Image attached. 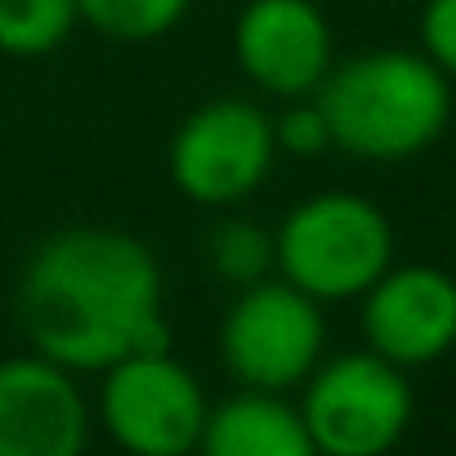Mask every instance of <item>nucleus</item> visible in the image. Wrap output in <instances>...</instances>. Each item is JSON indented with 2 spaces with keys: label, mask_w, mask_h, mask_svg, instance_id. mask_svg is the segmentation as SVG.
I'll use <instances>...</instances> for the list:
<instances>
[{
  "label": "nucleus",
  "mask_w": 456,
  "mask_h": 456,
  "mask_svg": "<svg viewBox=\"0 0 456 456\" xmlns=\"http://www.w3.org/2000/svg\"><path fill=\"white\" fill-rule=\"evenodd\" d=\"M273 139L291 157H318V152H327L331 148V130H327V117H322L318 99L314 94L291 99L282 108V117L273 121Z\"/></svg>",
  "instance_id": "obj_15"
},
{
  "label": "nucleus",
  "mask_w": 456,
  "mask_h": 456,
  "mask_svg": "<svg viewBox=\"0 0 456 456\" xmlns=\"http://www.w3.org/2000/svg\"><path fill=\"white\" fill-rule=\"evenodd\" d=\"M420 54L456 81V0H425L420 10Z\"/></svg>",
  "instance_id": "obj_16"
},
{
  "label": "nucleus",
  "mask_w": 456,
  "mask_h": 456,
  "mask_svg": "<svg viewBox=\"0 0 456 456\" xmlns=\"http://www.w3.org/2000/svg\"><path fill=\"white\" fill-rule=\"evenodd\" d=\"M206 394L197 376L170 354H130L108 367L103 425L117 447L134 456H183L201 443Z\"/></svg>",
  "instance_id": "obj_7"
},
{
  "label": "nucleus",
  "mask_w": 456,
  "mask_h": 456,
  "mask_svg": "<svg viewBox=\"0 0 456 456\" xmlns=\"http://www.w3.org/2000/svg\"><path fill=\"white\" fill-rule=\"evenodd\" d=\"M188 14V0H77V19L108 41H157L175 32Z\"/></svg>",
  "instance_id": "obj_13"
},
{
  "label": "nucleus",
  "mask_w": 456,
  "mask_h": 456,
  "mask_svg": "<svg viewBox=\"0 0 456 456\" xmlns=\"http://www.w3.org/2000/svg\"><path fill=\"white\" fill-rule=\"evenodd\" d=\"M197 447L206 456H314L300 407L273 389H242L210 407Z\"/></svg>",
  "instance_id": "obj_11"
},
{
  "label": "nucleus",
  "mask_w": 456,
  "mask_h": 456,
  "mask_svg": "<svg viewBox=\"0 0 456 456\" xmlns=\"http://www.w3.org/2000/svg\"><path fill=\"white\" fill-rule=\"evenodd\" d=\"M233 54L251 86L278 99H305L336 63L327 14L314 0H251L233 28Z\"/></svg>",
  "instance_id": "obj_9"
},
{
  "label": "nucleus",
  "mask_w": 456,
  "mask_h": 456,
  "mask_svg": "<svg viewBox=\"0 0 456 456\" xmlns=\"http://www.w3.org/2000/svg\"><path fill=\"white\" fill-rule=\"evenodd\" d=\"M278 157L273 117L247 99L201 103L170 139V179L188 201L233 206L247 201Z\"/></svg>",
  "instance_id": "obj_6"
},
{
  "label": "nucleus",
  "mask_w": 456,
  "mask_h": 456,
  "mask_svg": "<svg viewBox=\"0 0 456 456\" xmlns=\"http://www.w3.org/2000/svg\"><path fill=\"white\" fill-rule=\"evenodd\" d=\"M367 349L403 371L456 349V278L434 265H389L362 296Z\"/></svg>",
  "instance_id": "obj_8"
},
{
  "label": "nucleus",
  "mask_w": 456,
  "mask_h": 456,
  "mask_svg": "<svg viewBox=\"0 0 456 456\" xmlns=\"http://www.w3.org/2000/svg\"><path fill=\"white\" fill-rule=\"evenodd\" d=\"M327 345V322L322 305L305 296L300 287L282 282H251L228 309L219 327V354L224 367L233 371L238 385L247 389H291L305 385L309 371L322 362Z\"/></svg>",
  "instance_id": "obj_5"
},
{
  "label": "nucleus",
  "mask_w": 456,
  "mask_h": 456,
  "mask_svg": "<svg viewBox=\"0 0 456 456\" xmlns=\"http://www.w3.org/2000/svg\"><path fill=\"white\" fill-rule=\"evenodd\" d=\"M331 148L362 161H407L452 121V81L420 50H362L331 63L314 90Z\"/></svg>",
  "instance_id": "obj_2"
},
{
  "label": "nucleus",
  "mask_w": 456,
  "mask_h": 456,
  "mask_svg": "<svg viewBox=\"0 0 456 456\" xmlns=\"http://www.w3.org/2000/svg\"><path fill=\"white\" fill-rule=\"evenodd\" d=\"M278 273L314 296L354 300L394 265V224L362 192L305 197L273 233Z\"/></svg>",
  "instance_id": "obj_3"
},
{
  "label": "nucleus",
  "mask_w": 456,
  "mask_h": 456,
  "mask_svg": "<svg viewBox=\"0 0 456 456\" xmlns=\"http://www.w3.org/2000/svg\"><path fill=\"white\" fill-rule=\"evenodd\" d=\"M90 411L72 371L45 354L0 362V456H77Z\"/></svg>",
  "instance_id": "obj_10"
},
{
  "label": "nucleus",
  "mask_w": 456,
  "mask_h": 456,
  "mask_svg": "<svg viewBox=\"0 0 456 456\" xmlns=\"http://www.w3.org/2000/svg\"><path fill=\"white\" fill-rule=\"evenodd\" d=\"M77 23V0H0V54H50Z\"/></svg>",
  "instance_id": "obj_12"
},
{
  "label": "nucleus",
  "mask_w": 456,
  "mask_h": 456,
  "mask_svg": "<svg viewBox=\"0 0 456 456\" xmlns=\"http://www.w3.org/2000/svg\"><path fill=\"white\" fill-rule=\"evenodd\" d=\"M206 256H210V269L228 287H238V291L260 282V278H269V269H278L273 233H265V228L251 224V219H224V224H215Z\"/></svg>",
  "instance_id": "obj_14"
},
{
  "label": "nucleus",
  "mask_w": 456,
  "mask_h": 456,
  "mask_svg": "<svg viewBox=\"0 0 456 456\" xmlns=\"http://www.w3.org/2000/svg\"><path fill=\"white\" fill-rule=\"evenodd\" d=\"M19 327L37 354L68 371H108L130 354L170 349L161 269L121 228H63L45 238L19 278Z\"/></svg>",
  "instance_id": "obj_1"
},
{
  "label": "nucleus",
  "mask_w": 456,
  "mask_h": 456,
  "mask_svg": "<svg viewBox=\"0 0 456 456\" xmlns=\"http://www.w3.org/2000/svg\"><path fill=\"white\" fill-rule=\"evenodd\" d=\"M411 411L407 371L371 349L318 362L300 398L309 443L322 456H380L407 434Z\"/></svg>",
  "instance_id": "obj_4"
}]
</instances>
